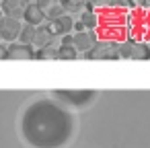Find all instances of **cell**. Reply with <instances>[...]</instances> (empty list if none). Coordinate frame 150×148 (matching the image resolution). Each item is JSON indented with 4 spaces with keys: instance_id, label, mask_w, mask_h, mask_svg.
Wrapping results in <instances>:
<instances>
[{
    "instance_id": "ffe728a7",
    "label": "cell",
    "mask_w": 150,
    "mask_h": 148,
    "mask_svg": "<svg viewBox=\"0 0 150 148\" xmlns=\"http://www.w3.org/2000/svg\"><path fill=\"white\" fill-rule=\"evenodd\" d=\"M144 4V6H150V0H134V4Z\"/></svg>"
},
{
    "instance_id": "52a82bcc",
    "label": "cell",
    "mask_w": 150,
    "mask_h": 148,
    "mask_svg": "<svg viewBox=\"0 0 150 148\" xmlns=\"http://www.w3.org/2000/svg\"><path fill=\"white\" fill-rule=\"evenodd\" d=\"M45 29L56 37V35H68V33H72V29H74V19L70 17V15H64V17H60V19H56V21H47L45 23Z\"/></svg>"
},
{
    "instance_id": "ac0fdd59",
    "label": "cell",
    "mask_w": 150,
    "mask_h": 148,
    "mask_svg": "<svg viewBox=\"0 0 150 148\" xmlns=\"http://www.w3.org/2000/svg\"><path fill=\"white\" fill-rule=\"evenodd\" d=\"M107 4L109 6H125L127 0H107Z\"/></svg>"
},
{
    "instance_id": "30bf717a",
    "label": "cell",
    "mask_w": 150,
    "mask_h": 148,
    "mask_svg": "<svg viewBox=\"0 0 150 148\" xmlns=\"http://www.w3.org/2000/svg\"><path fill=\"white\" fill-rule=\"evenodd\" d=\"M6 58L8 60H33L35 52L27 43H13L6 47Z\"/></svg>"
},
{
    "instance_id": "d6986e66",
    "label": "cell",
    "mask_w": 150,
    "mask_h": 148,
    "mask_svg": "<svg viewBox=\"0 0 150 148\" xmlns=\"http://www.w3.org/2000/svg\"><path fill=\"white\" fill-rule=\"evenodd\" d=\"M107 0H88V4L91 6H101V4H105Z\"/></svg>"
},
{
    "instance_id": "2e32d148",
    "label": "cell",
    "mask_w": 150,
    "mask_h": 148,
    "mask_svg": "<svg viewBox=\"0 0 150 148\" xmlns=\"http://www.w3.org/2000/svg\"><path fill=\"white\" fill-rule=\"evenodd\" d=\"M62 4H64L66 13H76V11H84L88 6V0H62Z\"/></svg>"
},
{
    "instance_id": "4fadbf2b",
    "label": "cell",
    "mask_w": 150,
    "mask_h": 148,
    "mask_svg": "<svg viewBox=\"0 0 150 148\" xmlns=\"http://www.w3.org/2000/svg\"><path fill=\"white\" fill-rule=\"evenodd\" d=\"M52 41H54V35L45 29V25H41V27H37V35H35V41H33V45H37L39 50L41 47H47V45H52Z\"/></svg>"
},
{
    "instance_id": "9a60e30c",
    "label": "cell",
    "mask_w": 150,
    "mask_h": 148,
    "mask_svg": "<svg viewBox=\"0 0 150 148\" xmlns=\"http://www.w3.org/2000/svg\"><path fill=\"white\" fill-rule=\"evenodd\" d=\"M78 50L74 45H60L58 47V60H76Z\"/></svg>"
},
{
    "instance_id": "5b68a950",
    "label": "cell",
    "mask_w": 150,
    "mask_h": 148,
    "mask_svg": "<svg viewBox=\"0 0 150 148\" xmlns=\"http://www.w3.org/2000/svg\"><path fill=\"white\" fill-rule=\"evenodd\" d=\"M21 31H23V25H21V19H15V17H2L0 19V37L4 41H15L21 37Z\"/></svg>"
},
{
    "instance_id": "ba28073f",
    "label": "cell",
    "mask_w": 150,
    "mask_h": 148,
    "mask_svg": "<svg viewBox=\"0 0 150 148\" xmlns=\"http://www.w3.org/2000/svg\"><path fill=\"white\" fill-rule=\"evenodd\" d=\"M97 45V35L93 33V31H78V33H74V47L80 52V54H86V52H91L93 47Z\"/></svg>"
},
{
    "instance_id": "7a4b0ae2",
    "label": "cell",
    "mask_w": 150,
    "mask_h": 148,
    "mask_svg": "<svg viewBox=\"0 0 150 148\" xmlns=\"http://www.w3.org/2000/svg\"><path fill=\"white\" fill-rule=\"evenodd\" d=\"M68 109H84L97 99V91H54L52 93Z\"/></svg>"
},
{
    "instance_id": "5bb4252c",
    "label": "cell",
    "mask_w": 150,
    "mask_h": 148,
    "mask_svg": "<svg viewBox=\"0 0 150 148\" xmlns=\"http://www.w3.org/2000/svg\"><path fill=\"white\" fill-rule=\"evenodd\" d=\"M35 35H37V27L35 25H29V23H25L23 25V31H21V43H27V45H33V41H35Z\"/></svg>"
},
{
    "instance_id": "e0dca14e",
    "label": "cell",
    "mask_w": 150,
    "mask_h": 148,
    "mask_svg": "<svg viewBox=\"0 0 150 148\" xmlns=\"http://www.w3.org/2000/svg\"><path fill=\"white\" fill-rule=\"evenodd\" d=\"M35 58H37V60H58V50H56L54 45L41 47L39 52H35Z\"/></svg>"
},
{
    "instance_id": "3957f363",
    "label": "cell",
    "mask_w": 150,
    "mask_h": 148,
    "mask_svg": "<svg viewBox=\"0 0 150 148\" xmlns=\"http://www.w3.org/2000/svg\"><path fill=\"white\" fill-rule=\"evenodd\" d=\"M119 58L125 60H150V47L142 41L129 39L119 45Z\"/></svg>"
},
{
    "instance_id": "8992f818",
    "label": "cell",
    "mask_w": 150,
    "mask_h": 148,
    "mask_svg": "<svg viewBox=\"0 0 150 148\" xmlns=\"http://www.w3.org/2000/svg\"><path fill=\"white\" fill-rule=\"evenodd\" d=\"M37 6L41 8V13L45 15L47 21H56V19L66 15V8L62 4V0H37Z\"/></svg>"
},
{
    "instance_id": "44dd1931",
    "label": "cell",
    "mask_w": 150,
    "mask_h": 148,
    "mask_svg": "<svg viewBox=\"0 0 150 148\" xmlns=\"http://www.w3.org/2000/svg\"><path fill=\"white\" fill-rule=\"evenodd\" d=\"M0 60H6V50L0 45Z\"/></svg>"
},
{
    "instance_id": "6da1fadb",
    "label": "cell",
    "mask_w": 150,
    "mask_h": 148,
    "mask_svg": "<svg viewBox=\"0 0 150 148\" xmlns=\"http://www.w3.org/2000/svg\"><path fill=\"white\" fill-rule=\"evenodd\" d=\"M19 134L29 148H66L76 136V117L56 97H35L19 115Z\"/></svg>"
},
{
    "instance_id": "277c9868",
    "label": "cell",
    "mask_w": 150,
    "mask_h": 148,
    "mask_svg": "<svg viewBox=\"0 0 150 148\" xmlns=\"http://www.w3.org/2000/svg\"><path fill=\"white\" fill-rule=\"evenodd\" d=\"M84 56L88 60H117L119 58V45L109 43V41H101L91 52H86Z\"/></svg>"
},
{
    "instance_id": "9c48e42d",
    "label": "cell",
    "mask_w": 150,
    "mask_h": 148,
    "mask_svg": "<svg viewBox=\"0 0 150 148\" xmlns=\"http://www.w3.org/2000/svg\"><path fill=\"white\" fill-rule=\"evenodd\" d=\"M29 4H31L29 0H2V13H4L6 17L23 19Z\"/></svg>"
},
{
    "instance_id": "8fae6325",
    "label": "cell",
    "mask_w": 150,
    "mask_h": 148,
    "mask_svg": "<svg viewBox=\"0 0 150 148\" xmlns=\"http://www.w3.org/2000/svg\"><path fill=\"white\" fill-rule=\"evenodd\" d=\"M25 23H29V25H35V27H39L43 21H45V15L41 13V8L37 6V2L35 4H29L27 6V11H25Z\"/></svg>"
},
{
    "instance_id": "603a6c76",
    "label": "cell",
    "mask_w": 150,
    "mask_h": 148,
    "mask_svg": "<svg viewBox=\"0 0 150 148\" xmlns=\"http://www.w3.org/2000/svg\"><path fill=\"white\" fill-rule=\"evenodd\" d=\"M0 39H2V37H0Z\"/></svg>"
},
{
    "instance_id": "7402d4cb",
    "label": "cell",
    "mask_w": 150,
    "mask_h": 148,
    "mask_svg": "<svg viewBox=\"0 0 150 148\" xmlns=\"http://www.w3.org/2000/svg\"><path fill=\"white\" fill-rule=\"evenodd\" d=\"M2 17H4V13H0V19H2Z\"/></svg>"
},
{
    "instance_id": "7c38bea8",
    "label": "cell",
    "mask_w": 150,
    "mask_h": 148,
    "mask_svg": "<svg viewBox=\"0 0 150 148\" xmlns=\"http://www.w3.org/2000/svg\"><path fill=\"white\" fill-rule=\"evenodd\" d=\"M80 23H82V27H84V29H88V31H93L95 27H99V17H97V13L93 11V6H91V4L80 13Z\"/></svg>"
}]
</instances>
